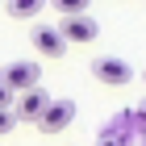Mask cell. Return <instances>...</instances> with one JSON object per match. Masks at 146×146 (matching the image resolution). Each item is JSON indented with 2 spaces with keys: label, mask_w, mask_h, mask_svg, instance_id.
Returning <instances> with one entry per match:
<instances>
[{
  "label": "cell",
  "mask_w": 146,
  "mask_h": 146,
  "mask_svg": "<svg viewBox=\"0 0 146 146\" xmlns=\"http://www.w3.org/2000/svg\"><path fill=\"white\" fill-rule=\"evenodd\" d=\"M0 84H4L13 96H25V92L42 88V67H38V63H29V58H21V63H9V67L0 71Z\"/></svg>",
  "instance_id": "1"
},
{
  "label": "cell",
  "mask_w": 146,
  "mask_h": 146,
  "mask_svg": "<svg viewBox=\"0 0 146 146\" xmlns=\"http://www.w3.org/2000/svg\"><path fill=\"white\" fill-rule=\"evenodd\" d=\"M92 79L104 84V88H125L134 79V67L117 54H100V58H92Z\"/></svg>",
  "instance_id": "2"
},
{
  "label": "cell",
  "mask_w": 146,
  "mask_h": 146,
  "mask_svg": "<svg viewBox=\"0 0 146 146\" xmlns=\"http://www.w3.org/2000/svg\"><path fill=\"white\" fill-rule=\"evenodd\" d=\"M71 121H75V100H67V96H54V100L46 104V113L38 117V129H42V134H63Z\"/></svg>",
  "instance_id": "3"
},
{
  "label": "cell",
  "mask_w": 146,
  "mask_h": 146,
  "mask_svg": "<svg viewBox=\"0 0 146 146\" xmlns=\"http://www.w3.org/2000/svg\"><path fill=\"white\" fill-rule=\"evenodd\" d=\"M29 38H34V50L46 54V58H63L67 54V38L58 34V25H38Z\"/></svg>",
  "instance_id": "4"
},
{
  "label": "cell",
  "mask_w": 146,
  "mask_h": 146,
  "mask_svg": "<svg viewBox=\"0 0 146 146\" xmlns=\"http://www.w3.org/2000/svg\"><path fill=\"white\" fill-rule=\"evenodd\" d=\"M54 100L50 92H42V88H34V92H25V96H17V104H13V113H17V121H34L38 125V117L46 113V104Z\"/></svg>",
  "instance_id": "5"
},
{
  "label": "cell",
  "mask_w": 146,
  "mask_h": 146,
  "mask_svg": "<svg viewBox=\"0 0 146 146\" xmlns=\"http://www.w3.org/2000/svg\"><path fill=\"white\" fill-rule=\"evenodd\" d=\"M58 34L67 38V42H92V38L100 34V25H96V17H67V21H58Z\"/></svg>",
  "instance_id": "6"
},
{
  "label": "cell",
  "mask_w": 146,
  "mask_h": 146,
  "mask_svg": "<svg viewBox=\"0 0 146 146\" xmlns=\"http://www.w3.org/2000/svg\"><path fill=\"white\" fill-rule=\"evenodd\" d=\"M42 9H46V0H9V4H4V13H9V17H17V21L38 17Z\"/></svg>",
  "instance_id": "7"
},
{
  "label": "cell",
  "mask_w": 146,
  "mask_h": 146,
  "mask_svg": "<svg viewBox=\"0 0 146 146\" xmlns=\"http://www.w3.org/2000/svg\"><path fill=\"white\" fill-rule=\"evenodd\" d=\"M54 13L67 21V17H84V13H88V4H84V0H54Z\"/></svg>",
  "instance_id": "8"
},
{
  "label": "cell",
  "mask_w": 146,
  "mask_h": 146,
  "mask_svg": "<svg viewBox=\"0 0 146 146\" xmlns=\"http://www.w3.org/2000/svg\"><path fill=\"white\" fill-rule=\"evenodd\" d=\"M13 125H17V113H13V109H0V134H9Z\"/></svg>",
  "instance_id": "9"
},
{
  "label": "cell",
  "mask_w": 146,
  "mask_h": 146,
  "mask_svg": "<svg viewBox=\"0 0 146 146\" xmlns=\"http://www.w3.org/2000/svg\"><path fill=\"white\" fill-rule=\"evenodd\" d=\"M13 104H17V96H13V92L0 84V109H13Z\"/></svg>",
  "instance_id": "10"
},
{
  "label": "cell",
  "mask_w": 146,
  "mask_h": 146,
  "mask_svg": "<svg viewBox=\"0 0 146 146\" xmlns=\"http://www.w3.org/2000/svg\"><path fill=\"white\" fill-rule=\"evenodd\" d=\"M96 146H121V142H117V138H113V134H104V138H100V142H96Z\"/></svg>",
  "instance_id": "11"
},
{
  "label": "cell",
  "mask_w": 146,
  "mask_h": 146,
  "mask_svg": "<svg viewBox=\"0 0 146 146\" xmlns=\"http://www.w3.org/2000/svg\"><path fill=\"white\" fill-rule=\"evenodd\" d=\"M142 117H146V104H142Z\"/></svg>",
  "instance_id": "12"
},
{
  "label": "cell",
  "mask_w": 146,
  "mask_h": 146,
  "mask_svg": "<svg viewBox=\"0 0 146 146\" xmlns=\"http://www.w3.org/2000/svg\"><path fill=\"white\" fill-rule=\"evenodd\" d=\"M142 84H146V71H142Z\"/></svg>",
  "instance_id": "13"
}]
</instances>
